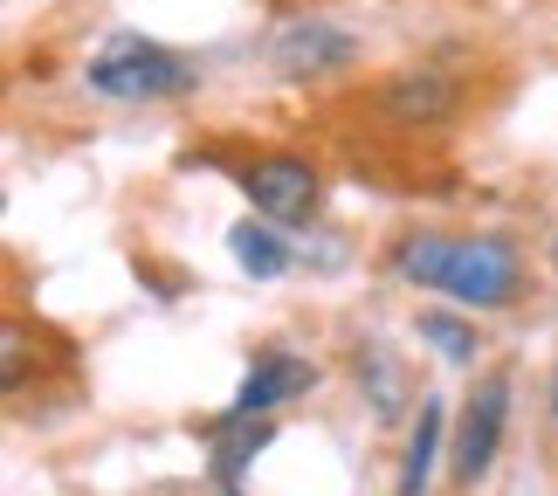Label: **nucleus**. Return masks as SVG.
I'll list each match as a JSON object with an SVG mask.
<instances>
[{"instance_id": "1", "label": "nucleus", "mask_w": 558, "mask_h": 496, "mask_svg": "<svg viewBox=\"0 0 558 496\" xmlns=\"http://www.w3.org/2000/svg\"><path fill=\"white\" fill-rule=\"evenodd\" d=\"M83 83H90V97H111V104H173L201 83V70H193L180 49H166V41L111 35L83 62Z\"/></svg>"}, {"instance_id": "2", "label": "nucleus", "mask_w": 558, "mask_h": 496, "mask_svg": "<svg viewBox=\"0 0 558 496\" xmlns=\"http://www.w3.org/2000/svg\"><path fill=\"white\" fill-rule=\"evenodd\" d=\"M441 297H456L469 317L510 311V304L524 297V249H518V234H504V228L456 234V249H448V276H441Z\"/></svg>"}, {"instance_id": "3", "label": "nucleus", "mask_w": 558, "mask_h": 496, "mask_svg": "<svg viewBox=\"0 0 558 496\" xmlns=\"http://www.w3.org/2000/svg\"><path fill=\"white\" fill-rule=\"evenodd\" d=\"M234 186H242V201L255 221L269 228H304L325 214V172H317L304 153H255L242 172H234Z\"/></svg>"}, {"instance_id": "4", "label": "nucleus", "mask_w": 558, "mask_h": 496, "mask_svg": "<svg viewBox=\"0 0 558 496\" xmlns=\"http://www.w3.org/2000/svg\"><path fill=\"white\" fill-rule=\"evenodd\" d=\"M510 394H518V379L504 365L469 386V400L456 414V448H448V469H456L462 489H476L497 469V448H504V427H510Z\"/></svg>"}, {"instance_id": "5", "label": "nucleus", "mask_w": 558, "mask_h": 496, "mask_svg": "<svg viewBox=\"0 0 558 496\" xmlns=\"http://www.w3.org/2000/svg\"><path fill=\"white\" fill-rule=\"evenodd\" d=\"M269 62H276L290 83L345 76L352 62H359V35H345V28H338V21H325V14H296V21H283V28H276Z\"/></svg>"}, {"instance_id": "6", "label": "nucleus", "mask_w": 558, "mask_h": 496, "mask_svg": "<svg viewBox=\"0 0 558 496\" xmlns=\"http://www.w3.org/2000/svg\"><path fill=\"white\" fill-rule=\"evenodd\" d=\"M311 386H317V365H311V359H296V352H283V344H269V352H255V365H248V379H242V394H234L228 414L269 421L283 400L311 394Z\"/></svg>"}, {"instance_id": "7", "label": "nucleus", "mask_w": 558, "mask_h": 496, "mask_svg": "<svg viewBox=\"0 0 558 496\" xmlns=\"http://www.w3.org/2000/svg\"><path fill=\"white\" fill-rule=\"evenodd\" d=\"M456 76L448 70H400V76H386V90H379V111L407 124V132H427V124H441V118H456Z\"/></svg>"}, {"instance_id": "8", "label": "nucleus", "mask_w": 558, "mask_h": 496, "mask_svg": "<svg viewBox=\"0 0 558 496\" xmlns=\"http://www.w3.org/2000/svg\"><path fill=\"white\" fill-rule=\"evenodd\" d=\"M207 469H214V483H221V496L248 476V462L263 456V448L276 441V421H248V414H214L207 427Z\"/></svg>"}, {"instance_id": "9", "label": "nucleus", "mask_w": 558, "mask_h": 496, "mask_svg": "<svg viewBox=\"0 0 558 496\" xmlns=\"http://www.w3.org/2000/svg\"><path fill=\"white\" fill-rule=\"evenodd\" d=\"M441 435H448V400L421 394V414L407 427V456H400L393 496H427V476H435V462H441Z\"/></svg>"}, {"instance_id": "10", "label": "nucleus", "mask_w": 558, "mask_h": 496, "mask_svg": "<svg viewBox=\"0 0 558 496\" xmlns=\"http://www.w3.org/2000/svg\"><path fill=\"white\" fill-rule=\"evenodd\" d=\"M448 249H456V234L448 228H407L400 242H393V276L407 290H441V276H448Z\"/></svg>"}, {"instance_id": "11", "label": "nucleus", "mask_w": 558, "mask_h": 496, "mask_svg": "<svg viewBox=\"0 0 558 496\" xmlns=\"http://www.w3.org/2000/svg\"><path fill=\"white\" fill-rule=\"evenodd\" d=\"M228 249H234V263H242L255 283H276V276H290V263H296V249L283 242V228L255 221V214H242V221L228 228Z\"/></svg>"}, {"instance_id": "12", "label": "nucleus", "mask_w": 558, "mask_h": 496, "mask_svg": "<svg viewBox=\"0 0 558 496\" xmlns=\"http://www.w3.org/2000/svg\"><path fill=\"white\" fill-rule=\"evenodd\" d=\"M352 373H359V394H366L373 421H400L407 407H421V400H407V379H400V365H393V352H386L379 338H373V344H359Z\"/></svg>"}, {"instance_id": "13", "label": "nucleus", "mask_w": 558, "mask_h": 496, "mask_svg": "<svg viewBox=\"0 0 558 496\" xmlns=\"http://www.w3.org/2000/svg\"><path fill=\"white\" fill-rule=\"evenodd\" d=\"M414 331H421V344H435L448 365H469V359L483 352L476 325H469V317H456V311H421V317H414Z\"/></svg>"}, {"instance_id": "14", "label": "nucleus", "mask_w": 558, "mask_h": 496, "mask_svg": "<svg viewBox=\"0 0 558 496\" xmlns=\"http://www.w3.org/2000/svg\"><path fill=\"white\" fill-rule=\"evenodd\" d=\"M0 344H8V359H0V379H8V394H21V379H28V331H21L14 317H8Z\"/></svg>"}, {"instance_id": "15", "label": "nucleus", "mask_w": 558, "mask_h": 496, "mask_svg": "<svg viewBox=\"0 0 558 496\" xmlns=\"http://www.w3.org/2000/svg\"><path fill=\"white\" fill-rule=\"evenodd\" d=\"M545 414H551V427H558V365H551V379H545Z\"/></svg>"}, {"instance_id": "16", "label": "nucleus", "mask_w": 558, "mask_h": 496, "mask_svg": "<svg viewBox=\"0 0 558 496\" xmlns=\"http://www.w3.org/2000/svg\"><path fill=\"white\" fill-rule=\"evenodd\" d=\"M545 263H551V269H558V228H551V242H545Z\"/></svg>"}, {"instance_id": "17", "label": "nucleus", "mask_w": 558, "mask_h": 496, "mask_svg": "<svg viewBox=\"0 0 558 496\" xmlns=\"http://www.w3.org/2000/svg\"><path fill=\"white\" fill-rule=\"evenodd\" d=\"M228 496H248V489H228Z\"/></svg>"}]
</instances>
